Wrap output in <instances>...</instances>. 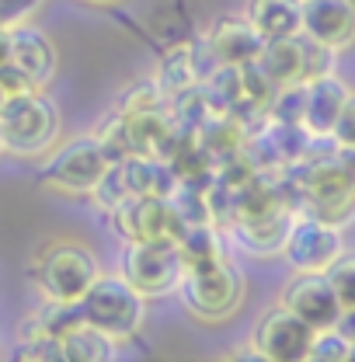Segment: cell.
<instances>
[{"label":"cell","mask_w":355,"mask_h":362,"mask_svg":"<svg viewBox=\"0 0 355 362\" xmlns=\"http://www.w3.org/2000/svg\"><path fill=\"white\" fill-rule=\"evenodd\" d=\"M115 230L133 244V240H178L185 220L178 216L171 195H129L112 209Z\"/></svg>","instance_id":"obj_8"},{"label":"cell","mask_w":355,"mask_h":362,"mask_svg":"<svg viewBox=\"0 0 355 362\" xmlns=\"http://www.w3.org/2000/svg\"><path fill=\"white\" fill-rule=\"evenodd\" d=\"M349 84L338 81L334 74H320L307 81V105H303V129L310 136H331L334 122L349 101Z\"/></svg>","instance_id":"obj_15"},{"label":"cell","mask_w":355,"mask_h":362,"mask_svg":"<svg viewBox=\"0 0 355 362\" xmlns=\"http://www.w3.org/2000/svg\"><path fill=\"white\" fill-rule=\"evenodd\" d=\"M161 90H164V98L171 94L178 98L181 90L195 88L199 84V74H195V59H192V45H181L175 52H168V59L161 63Z\"/></svg>","instance_id":"obj_21"},{"label":"cell","mask_w":355,"mask_h":362,"mask_svg":"<svg viewBox=\"0 0 355 362\" xmlns=\"http://www.w3.org/2000/svg\"><path fill=\"white\" fill-rule=\"evenodd\" d=\"M258 66L275 88H289V84H300L303 81V39L300 35H289V39H268L262 56H258Z\"/></svg>","instance_id":"obj_18"},{"label":"cell","mask_w":355,"mask_h":362,"mask_svg":"<svg viewBox=\"0 0 355 362\" xmlns=\"http://www.w3.org/2000/svg\"><path fill=\"white\" fill-rule=\"evenodd\" d=\"M327 282H331V289H334V296H338V303H342V310H355V255H338L327 269Z\"/></svg>","instance_id":"obj_22"},{"label":"cell","mask_w":355,"mask_h":362,"mask_svg":"<svg viewBox=\"0 0 355 362\" xmlns=\"http://www.w3.org/2000/svg\"><path fill=\"white\" fill-rule=\"evenodd\" d=\"M349 334H342L338 327H320L313 331V341H310V352L307 359L313 362H345L349 359Z\"/></svg>","instance_id":"obj_23"},{"label":"cell","mask_w":355,"mask_h":362,"mask_svg":"<svg viewBox=\"0 0 355 362\" xmlns=\"http://www.w3.org/2000/svg\"><path fill=\"white\" fill-rule=\"evenodd\" d=\"M98 4H105V0H98Z\"/></svg>","instance_id":"obj_32"},{"label":"cell","mask_w":355,"mask_h":362,"mask_svg":"<svg viewBox=\"0 0 355 362\" xmlns=\"http://www.w3.org/2000/svg\"><path fill=\"white\" fill-rule=\"evenodd\" d=\"M313 327L296 317L293 310H286L282 303L272 307L255 331V352L268 362H303L310 352Z\"/></svg>","instance_id":"obj_10"},{"label":"cell","mask_w":355,"mask_h":362,"mask_svg":"<svg viewBox=\"0 0 355 362\" xmlns=\"http://www.w3.org/2000/svg\"><path fill=\"white\" fill-rule=\"evenodd\" d=\"M98 275H101V265H98L94 251H88L84 244H74V240H52L35 258V282L49 303L77 307L84 300V293L98 282Z\"/></svg>","instance_id":"obj_1"},{"label":"cell","mask_w":355,"mask_h":362,"mask_svg":"<svg viewBox=\"0 0 355 362\" xmlns=\"http://www.w3.org/2000/svg\"><path fill=\"white\" fill-rule=\"evenodd\" d=\"M248 21L262 39H289L303 28V0H248Z\"/></svg>","instance_id":"obj_17"},{"label":"cell","mask_w":355,"mask_h":362,"mask_svg":"<svg viewBox=\"0 0 355 362\" xmlns=\"http://www.w3.org/2000/svg\"><path fill=\"white\" fill-rule=\"evenodd\" d=\"M112 168V160L105 157L98 136H81L74 143H66L63 150H56V157L45 164L42 178L45 185L70 192V195H91L98 188V181L105 178V171Z\"/></svg>","instance_id":"obj_7"},{"label":"cell","mask_w":355,"mask_h":362,"mask_svg":"<svg viewBox=\"0 0 355 362\" xmlns=\"http://www.w3.org/2000/svg\"><path fill=\"white\" fill-rule=\"evenodd\" d=\"M161 101H164V90H161V84L143 81V84H136L133 90H126V101L119 105V112H122V115H133V112H150V108H161Z\"/></svg>","instance_id":"obj_24"},{"label":"cell","mask_w":355,"mask_h":362,"mask_svg":"<svg viewBox=\"0 0 355 362\" xmlns=\"http://www.w3.org/2000/svg\"><path fill=\"white\" fill-rule=\"evenodd\" d=\"M0 133H4V153L42 157L59 136V112L42 94V88H32L0 108Z\"/></svg>","instance_id":"obj_2"},{"label":"cell","mask_w":355,"mask_h":362,"mask_svg":"<svg viewBox=\"0 0 355 362\" xmlns=\"http://www.w3.org/2000/svg\"><path fill=\"white\" fill-rule=\"evenodd\" d=\"M206 45L213 49V56L220 59L223 66H248V63H258V56L265 49V39L248 21V14H223V18H216L209 25Z\"/></svg>","instance_id":"obj_12"},{"label":"cell","mask_w":355,"mask_h":362,"mask_svg":"<svg viewBox=\"0 0 355 362\" xmlns=\"http://www.w3.org/2000/svg\"><path fill=\"white\" fill-rule=\"evenodd\" d=\"M331 136H334L338 146H355V94H349V101H345V108H342Z\"/></svg>","instance_id":"obj_27"},{"label":"cell","mask_w":355,"mask_h":362,"mask_svg":"<svg viewBox=\"0 0 355 362\" xmlns=\"http://www.w3.org/2000/svg\"><path fill=\"white\" fill-rule=\"evenodd\" d=\"M0 153H4V133H0Z\"/></svg>","instance_id":"obj_31"},{"label":"cell","mask_w":355,"mask_h":362,"mask_svg":"<svg viewBox=\"0 0 355 362\" xmlns=\"http://www.w3.org/2000/svg\"><path fill=\"white\" fill-rule=\"evenodd\" d=\"M4 63H11V35H7V28H0V66Z\"/></svg>","instance_id":"obj_29"},{"label":"cell","mask_w":355,"mask_h":362,"mask_svg":"<svg viewBox=\"0 0 355 362\" xmlns=\"http://www.w3.org/2000/svg\"><path fill=\"white\" fill-rule=\"evenodd\" d=\"M122 275L143 296L175 293L181 275H185L178 240H133L122 255Z\"/></svg>","instance_id":"obj_5"},{"label":"cell","mask_w":355,"mask_h":362,"mask_svg":"<svg viewBox=\"0 0 355 362\" xmlns=\"http://www.w3.org/2000/svg\"><path fill=\"white\" fill-rule=\"evenodd\" d=\"M296 188H300V195L310 206L313 216H320L327 223H342L355 213V192L334 153L307 160L296 175Z\"/></svg>","instance_id":"obj_6"},{"label":"cell","mask_w":355,"mask_h":362,"mask_svg":"<svg viewBox=\"0 0 355 362\" xmlns=\"http://www.w3.org/2000/svg\"><path fill=\"white\" fill-rule=\"evenodd\" d=\"M342 251H345V244H342L338 223H327L313 213L293 220L289 233H286V244H282L286 262L296 272H324Z\"/></svg>","instance_id":"obj_9"},{"label":"cell","mask_w":355,"mask_h":362,"mask_svg":"<svg viewBox=\"0 0 355 362\" xmlns=\"http://www.w3.org/2000/svg\"><path fill=\"white\" fill-rule=\"evenodd\" d=\"M56 338H59V349H63L66 362H108L115 356V341L108 334H101L98 327H91L81 314H77V320H70Z\"/></svg>","instance_id":"obj_19"},{"label":"cell","mask_w":355,"mask_h":362,"mask_svg":"<svg viewBox=\"0 0 355 362\" xmlns=\"http://www.w3.org/2000/svg\"><path fill=\"white\" fill-rule=\"evenodd\" d=\"M178 251H181L185 269H202V265L223 258L220 237L209 230V223H188L185 226L181 237H178Z\"/></svg>","instance_id":"obj_20"},{"label":"cell","mask_w":355,"mask_h":362,"mask_svg":"<svg viewBox=\"0 0 355 362\" xmlns=\"http://www.w3.org/2000/svg\"><path fill=\"white\" fill-rule=\"evenodd\" d=\"M307 39L331 49L355 42V4L349 0H303V28Z\"/></svg>","instance_id":"obj_13"},{"label":"cell","mask_w":355,"mask_h":362,"mask_svg":"<svg viewBox=\"0 0 355 362\" xmlns=\"http://www.w3.org/2000/svg\"><path fill=\"white\" fill-rule=\"evenodd\" d=\"M181 303L202 320H223L244 300V279L226 258H216L202 269H185L178 282Z\"/></svg>","instance_id":"obj_4"},{"label":"cell","mask_w":355,"mask_h":362,"mask_svg":"<svg viewBox=\"0 0 355 362\" xmlns=\"http://www.w3.org/2000/svg\"><path fill=\"white\" fill-rule=\"evenodd\" d=\"M349 4H355V0H349Z\"/></svg>","instance_id":"obj_33"},{"label":"cell","mask_w":355,"mask_h":362,"mask_svg":"<svg viewBox=\"0 0 355 362\" xmlns=\"http://www.w3.org/2000/svg\"><path fill=\"white\" fill-rule=\"evenodd\" d=\"M334 157H338V164H342V171H345V178H349V185L355 192V146H338Z\"/></svg>","instance_id":"obj_28"},{"label":"cell","mask_w":355,"mask_h":362,"mask_svg":"<svg viewBox=\"0 0 355 362\" xmlns=\"http://www.w3.org/2000/svg\"><path fill=\"white\" fill-rule=\"evenodd\" d=\"M143 300L146 296L136 293L126 282V275H98V282L77 303V314L84 317L91 327H98L101 334H108L112 341H129L146 320Z\"/></svg>","instance_id":"obj_3"},{"label":"cell","mask_w":355,"mask_h":362,"mask_svg":"<svg viewBox=\"0 0 355 362\" xmlns=\"http://www.w3.org/2000/svg\"><path fill=\"white\" fill-rule=\"evenodd\" d=\"M11 35V63L35 84L45 88L56 74V45L49 42L42 28H35L32 21L18 25V28H7Z\"/></svg>","instance_id":"obj_14"},{"label":"cell","mask_w":355,"mask_h":362,"mask_svg":"<svg viewBox=\"0 0 355 362\" xmlns=\"http://www.w3.org/2000/svg\"><path fill=\"white\" fill-rule=\"evenodd\" d=\"M334 66V49L331 45H320L303 35V81H313L320 74H331Z\"/></svg>","instance_id":"obj_25"},{"label":"cell","mask_w":355,"mask_h":362,"mask_svg":"<svg viewBox=\"0 0 355 362\" xmlns=\"http://www.w3.org/2000/svg\"><path fill=\"white\" fill-rule=\"evenodd\" d=\"M42 7V0H0V28H18L32 21V14Z\"/></svg>","instance_id":"obj_26"},{"label":"cell","mask_w":355,"mask_h":362,"mask_svg":"<svg viewBox=\"0 0 355 362\" xmlns=\"http://www.w3.org/2000/svg\"><path fill=\"white\" fill-rule=\"evenodd\" d=\"M349 362H355V338H352V345H349Z\"/></svg>","instance_id":"obj_30"},{"label":"cell","mask_w":355,"mask_h":362,"mask_svg":"<svg viewBox=\"0 0 355 362\" xmlns=\"http://www.w3.org/2000/svg\"><path fill=\"white\" fill-rule=\"evenodd\" d=\"M289 226H293L289 206H275V209H268V213L237 216L233 233H237V240H240L248 251H255V255H272V251H282Z\"/></svg>","instance_id":"obj_16"},{"label":"cell","mask_w":355,"mask_h":362,"mask_svg":"<svg viewBox=\"0 0 355 362\" xmlns=\"http://www.w3.org/2000/svg\"><path fill=\"white\" fill-rule=\"evenodd\" d=\"M282 307L303 317L313 331L338 327V320L345 314L324 272H296V279L282 289Z\"/></svg>","instance_id":"obj_11"}]
</instances>
